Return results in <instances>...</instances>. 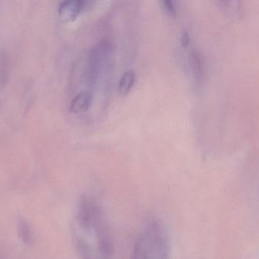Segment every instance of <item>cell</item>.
<instances>
[{
    "instance_id": "6da1fadb",
    "label": "cell",
    "mask_w": 259,
    "mask_h": 259,
    "mask_svg": "<svg viewBox=\"0 0 259 259\" xmlns=\"http://www.w3.org/2000/svg\"><path fill=\"white\" fill-rule=\"evenodd\" d=\"M76 220L77 246L82 259H113L110 231L98 203L91 198H83Z\"/></svg>"
},
{
    "instance_id": "7a4b0ae2",
    "label": "cell",
    "mask_w": 259,
    "mask_h": 259,
    "mask_svg": "<svg viewBox=\"0 0 259 259\" xmlns=\"http://www.w3.org/2000/svg\"><path fill=\"white\" fill-rule=\"evenodd\" d=\"M169 240L158 220L146 223L137 239L132 259H168Z\"/></svg>"
},
{
    "instance_id": "3957f363",
    "label": "cell",
    "mask_w": 259,
    "mask_h": 259,
    "mask_svg": "<svg viewBox=\"0 0 259 259\" xmlns=\"http://www.w3.org/2000/svg\"><path fill=\"white\" fill-rule=\"evenodd\" d=\"M86 7V2L82 0H66L59 6V15L64 21L75 19Z\"/></svg>"
},
{
    "instance_id": "277c9868",
    "label": "cell",
    "mask_w": 259,
    "mask_h": 259,
    "mask_svg": "<svg viewBox=\"0 0 259 259\" xmlns=\"http://www.w3.org/2000/svg\"><path fill=\"white\" fill-rule=\"evenodd\" d=\"M92 102V96L88 91H80L73 98L71 103V112L80 114L89 109Z\"/></svg>"
},
{
    "instance_id": "5b68a950",
    "label": "cell",
    "mask_w": 259,
    "mask_h": 259,
    "mask_svg": "<svg viewBox=\"0 0 259 259\" xmlns=\"http://www.w3.org/2000/svg\"><path fill=\"white\" fill-rule=\"evenodd\" d=\"M136 75L134 70L125 71L120 79L118 84V91L121 94H127L134 86Z\"/></svg>"
},
{
    "instance_id": "8992f818",
    "label": "cell",
    "mask_w": 259,
    "mask_h": 259,
    "mask_svg": "<svg viewBox=\"0 0 259 259\" xmlns=\"http://www.w3.org/2000/svg\"><path fill=\"white\" fill-rule=\"evenodd\" d=\"M18 230H19V235L21 240L25 243H30L32 240V234L28 225L24 220H21L18 225Z\"/></svg>"
},
{
    "instance_id": "52a82bcc",
    "label": "cell",
    "mask_w": 259,
    "mask_h": 259,
    "mask_svg": "<svg viewBox=\"0 0 259 259\" xmlns=\"http://www.w3.org/2000/svg\"><path fill=\"white\" fill-rule=\"evenodd\" d=\"M162 6L164 11L171 17H175L177 15V9L175 7L173 2L170 0H164L162 3Z\"/></svg>"
},
{
    "instance_id": "ba28073f",
    "label": "cell",
    "mask_w": 259,
    "mask_h": 259,
    "mask_svg": "<svg viewBox=\"0 0 259 259\" xmlns=\"http://www.w3.org/2000/svg\"><path fill=\"white\" fill-rule=\"evenodd\" d=\"M189 42H190V36H189L187 32H184L182 36H181V44H182L183 47H187L189 44Z\"/></svg>"
}]
</instances>
